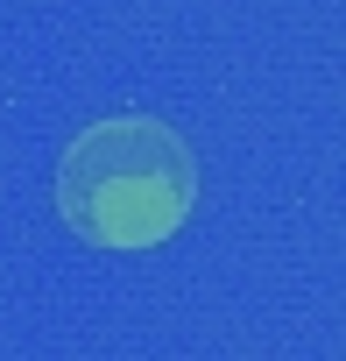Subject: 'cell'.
Masks as SVG:
<instances>
[{
    "label": "cell",
    "instance_id": "cell-1",
    "mask_svg": "<svg viewBox=\"0 0 346 361\" xmlns=\"http://www.w3.org/2000/svg\"><path fill=\"white\" fill-rule=\"evenodd\" d=\"M198 206V156L162 114H106L57 156V213L85 248H162Z\"/></svg>",
    "mask_w": 346,
    "mask_h": 361
}]
</instances>
